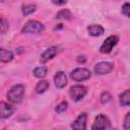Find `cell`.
<instances>
[{
	"label": "cell",
	"instance_id": "1",
	"mask_svg": "<svg viewBox=\"0 0 130 130\" xmlns=\"http://www.w3.org/2000/svg\"><path fill=\"white\" fill-rule=\"evenodd\" d=\"M24 98V85L15 84L7 92V99L12 104H20Z\"/></svg>",
	"mask_w": 130,
	"mask_h": 130
},
{
	"label": "cell",
	"instance_id": "2",
	"mask_svg": "<svg viewBox=\"0 0 130 130\" xmlns=\"http://www.w3.org/2000/svg\"><path fill=\"white\" fill-rule=\"evenodd\" d=\"M44 30H45L44 24L38 20H29L21 28V32L23 34H41Z\"/></svg>",
	"mask_w": 130,
	"mask_h": 130
},
{
	"label": "cell",
	"instance_id": "3",
	"mask_svg": "<svg viewBox=\"0 0 130 130\" xmlns=\"http://www.w3.org/2000/svg\"><path fill=\"white\" fill-rule=\"evenodd\" d=\"M110 126L111 122L109 118L104 114H99L91 125V130H107L110 128Z\"/></svg>",
	"mask_w": 130,
	"mask_h": 130
},
{
	"label": "cell",
	"instance_id": "4",
	"mask_svg": "<svg viewBox=\"0 0 130 130\" xmlns=\"http://www.w3.org/2000/svg\"><path fill=\"white\" fill-rule=\"evenodd\" d=\"M118 41H119V38L117 36H110V37H108L103 42V44L101 45L100 52L103 53V54H108V53L112 52L114 47L118 44Z\"/></svg>",
	"mask_w": 130,
	"mask_h": 130
},
{
	"label": "cell",
	"instance_id": "5",
	"mask_svg": "<svg viewBox=\"0 0 130 130\" xmlns=\"http://www.w3.org/2000/svg\"><path fill=\"white\" fill-rule=\"evenodd\" d=\"M71 78L74 81H84L90 78L91 73L87 68H75L71 73H70Z\"/></svg>",
	"mask_w": 130,
	"mask_h": 130
},
{
	"label": "cell",
	"instance_id": "6",
	"mask_svg": "<svg viewBox=\"0 0 130 130\" xmlns=\"http://www.w3.org/2000/svg\"><path fill=\"white\" fill-rule=\"evenodd\" d=\"M69 93H70L71 99L74 102H78L87 93V88L84 85L76 84V85H73V86L70 87Z\"/></svg>",
	"mask_w": 130,
	"mask_h": 130
},
{
	"label": "cell",
	"instance_id": "7",
	"mask_svg": "<svg viewBox=\"0 0 130 130\" xmlns=\"http://www.w3.org/2000/svg\"><path fill=\"white\" fill-rule=\"evenodd\" d=\"M86 120H87V114L81 113L77 116V118L72 122L71 129L72 130H85L86 129Z\"/></svg>",
	"mask_w": 130,
	"mask_h": 130
},
{
	"label": "cell",
	"instance_id": "8",
	"mask_svg": "<svg viewBox=\"0 0 130 130\" xmlns=\"http://www.w3.org/2000/svg\"><path fill=\"white\" fill-rule=\"evenodd\" d=\"M58 49H59V48H58L57 46H52V47L47 48V49L41 54V57H40L41 63L45 64V63H47L49 60L53 59V58L58 54V51H59Z\"/></svg>",
	"mask_w": 130,
	"mask_h": 130
},
{
	"label": "cell",
	"instance_id": "9",
	"mask_svg": "<svg viewBox=\"0 0 130 130\" xmlns=\"http://www.w3.org/2000/svg\"><path fill=\"white\" fill-rule=\"evenodd\" d=\"M114 68V65L110 62H100L94 66V72L100 75L110 73Z\"/></svg>",
	"mask_w": 130,
	"mask_h": 130
},
{
	"label": "cell",
	"instance_id": "10",
	"mask_svg": "<svg viewBox=\"0 0 130 130\" xmlns=\"http://www.w3.org/2000/svg\"><path fill=\"white\" fill-rule=\"evenodd\" d=\"M54 81H55L56 87L59 89H62L67 84V76L63 71H58L54 76Z\"/></svg>",
	"mask_w": 130,
	"mask_h": 130
},
{
	"label": "cell",
	"instance_id": "11",
	"mask_svg": "<svg viewBox=\"0 0 130 130\" xmlns=\"http://www.w3.org/2000/svg\"><path fill=\"white\" fill-rule=\"evenodd\" d=\"M0 109H1V118L2 119H7L11 117V115L14 113V108L5 102H1L0 104Z\"/></svg>",
	"mask_w": 130,
	"mask_h": 130
},
{
	"label": "cell",
	"instance_id": "12",
	"mask_svg": "<svg viewBox=\"0 0 130 130\" xmlns=\"http://www.w3.org/2000/svg\"><path fill=\"white\" fill-rule=\"evenodd\" d=\"M87 31L92 37H99V36H101V35L104 34L105 29L100 24H91V25L87 26Z\"/></svg>",
	"mask_w": 130,
	"mask_h": 130
},
{
	"label": "cell",
	"instance_id": "13",
	"mask_svg": "<svg viewBox=\"0 0 130 130\" xmlns=\"http://www.w3.org/2000/svg\"><path fill=\"white\" fill-rule=\"evenodd\" d=\"M49 86H50V83H49L48 80H41V81H39V82L36 84V86H35V91H36V93H39V94L44 93V92L49 88Z\"/></svg>",
	"mask_w": 130,
	"mask_h": 130
},
{
	"label": "cell",
	"instance_id": "14",
	"mask_svg": "<svg viewBox=\"0 0 130 130\" xmlns=\"http://www.w3.org/2000/svg\"><path fill=\"white\" fill-rule=\"evenodd\" d=\"M14 58V55L11 51L9 50H6L4 48L1 49V55H0V60L1 62H4V63H7V62H10L12 59Z\"/></svg>",
	"mask_w": 130,
	"mask_h": 130
},
{
	"label": "cell",
	"instance_id": "15",
	"mask_svg": "<svg viewBox=\"0 0 130 130\" xmlns=\"http://www.w3.org/2000/svg\"><path fill=\"white\" fill-rule=\"evenodd\" d=\"M119 103L123 107L130 106V89L125 90L124 92H122L120 94V96H119Z\"/></svg>",
	"mask_w": 130,
	"mask_h": 130
},
{
	"label": "cell",
	"instance_id": "16",
	"mask_svg": "<svg viewBox=\"0 0 130 130\" xmlns=\"http://www.w3.org/2000/svg\"><path fill=\"white\" fill-rule=\"evenodd\" d=\"M32 73L37 78H44L48 73V68L47 66H39L34 69Z\"/></svg>",
	"mask_w": 130,
	"mask_h": 130
},
{
	"label": "cell",
	"instance_id": "17",
	"mask_svg": "<svg viewBox=\"0 0 130 130\" xmlns=\"http://www.w3.org/2000/svg\"><path fill=\"white\" fill-rule=\"evenodd\" d=\"M72 17V14L70 12V10L68 9H62L59 12H57L56 14V18L57 19H65V20H70Z\"/></svg>",
	"mask_w": 130,
	"mask_h": 130
},
{
	"label": "cell",
	"instance_id": "18",
	"mask_svg": "<svg viewBox=\"0 0 130 130\" xmlns=\"http://www.w3.org/2000/svg\"><path fill=\"white\" fill-rule=\"evenodd\" d=\"M21 11H22V14L24 16H27V15H29L36 11V5L35 4H25L22 6Z\"/></svg>",
	"mask_w": 130,
	"mask_h": 130
},
{
	"label": "cell",
	"instance_id": "19",
	"mask_svg": "<svg viewBox=\"0 0 130 130\" xmlns=\"http://www.w3.org/2000/svg\"><path fill=\"white\" fill-rule=\"evenodd\" d=\"M67 108H68V103H67L66 101H63V102H61V103L55 108V112L58 113V114H61V113L65 112V111L67 110Z\"/></svg>",
	"mask_w": 130,
	"mask_h": 130
},
{
	"label": "cell",
	"instance_id": "20",
	"mask_svg": "<svg viewBox=\"0 0 130 130\" xmlns=\"http://www.w3.org/2000/svg\"><path fill=\"white\" fill-rule=\"evenodd\" d=\"M9 28V25H8V21L4 18V17H1L0 19V31L1 34H5Z\"/></svg>",
	"mask_w": 130,
	"mask_h": 130
},
{
	"label": "cell",
	"instance_id": "21",
	"mask_svg": "<svg viewBox=\"0 0 130 130\" xmlns=\"http://www.w3.org/2000/svg\"><path fill=\"white\" fill-rule=\"evenodd\" d=\"M101 103L102 104H108L111 100H112V95L110 94V92L108 91H104L102 94H101Z\"/></svg>",
	"mask_w": 130,
	"mask_h": 130
},
{
	"label": "cell",
	"instance_id": "22",
	"mask_svg": "<svg viewBox=\"0 0 130 130\" xmlns=\"http://www.w3.org/2000/svg\"><path fill=\"white\" fill-rule=\"evenodd\" d=\"M122 14L127 16V17H130V3L126 2L122 5Z\"/></svg>",
	"mask_w": 130,
	"mask_h": 130
},
{
	"label": "cell",
	"instance_id": "23",
	"mask_svg": "<svg viewBox=\"0 0 130 130\" xmlns=\"http://www.w3.org/2000/svg\"><path fill=\"white\" fill-rule=\"evenodd\" d=\"M123 128L125 130H130V112L126 114L123 121Z\"/></svg>",
	"mask_w": 130,
	"mask_h": 130
},
{
	"label": "cell",
	"instance_id": "24",
	"mask_svg": "<svg viewBox=\"0 0 130 130\" xmlns=\"http://www.w3.org/2000/svg\"><path fill=\"white\" fill-rule=\"evenodd\" d=\"M77 61H78L79 63H84V62L86 61V59H85L84 56H79V57L77 58Z\"/></svg>",
	"mask_w": 130,
	"mask_h": 130
},
{
	"label": "cell",
	"instance_id": "25",
	"mask_svg": "<svg viewBox=\"0 0 130 130\" xmlns=\"http://www.w3.org/2000/svg\"><path fill=\"white\" fill-rule=\"evenodd\" d=\"M53 3L56 5H64L66 4V1H53Z\"/></svg>",
	"mask_w": 130,
	"mask_h": 130
}]
</instances>
